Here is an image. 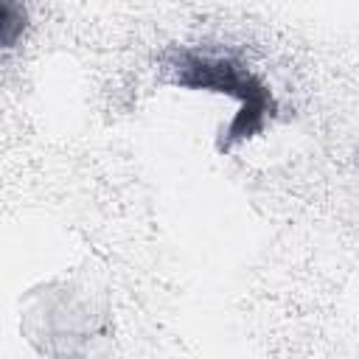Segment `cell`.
<instances>
[{
	"label": "cell",
	"instance_id": "2",
	"mask_svg": "<svg viewBox=\"0 0 359 359\" xmlns=\"http://www.w3.org/2000/svg\"><path fill=\"white\" fill-rule=\"evenodd\" d=\"M25 31V8L17 3H0V48H11Z\"/></svg>",
	"mask_w": 359,
	"mask_h": 359
},
{
	"label": "cell",
	"instance_id": "1",
	"mask_svg": "<svg viewBox=\"0 0 359 359\" xmlns=\"http://www.w3.org/2000/svg\"><path fill=\"white\" fill-rule=\"evenodd\" d=\"M165 70L171 73V81L180 87L210 90V93L233 95L238 101V112L222 132L219 149H230L241 140L261 135L266 121L275 115V95L269 84L230 53L174 48L165 53Z\"/></svg>",
	"mask_w": 359,
	"mask_h": 359
}]
</instances>
